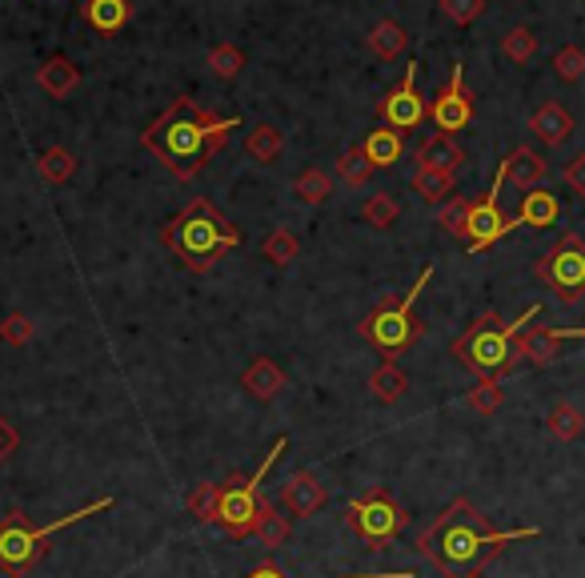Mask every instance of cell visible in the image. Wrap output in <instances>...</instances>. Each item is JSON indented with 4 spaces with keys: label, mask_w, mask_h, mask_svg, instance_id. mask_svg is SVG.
<instances>
[{
    "label": "cell",
    "mask_w": 585,
    "mask_h": 578,
    "mask_svg": "<svg viewBox=\"0 0 585 578\" xmlns=\"http://www.w3.org/2000/svg\"><path fill=\"white\" fill-rule=\"evenodd\" d=\"M537 277L545 290H554L557 302L574 305L585 297V242L577 233H565L554 250L537 262Z\"/></svg>",
    "instance_id": "9"
},
{
    "label": "cell",
    "mask_w": 585,
    "mask_h": 578,
    "mask_svg": "<svg viewBox=\"0 0 585 578\" xmlns=\"http://www.w3.org/2000/svg\"><path fill=\"white\" fill-rule=\"evenodd\" d=\"M429 121L438 125V133L445 138H458L461 129L473 125V93L470 84H465V64H453V77L450 84L433 97V105H429Z\"/></svg>",
    "instance_id": "11"
},
{
    "label": "cell",
    "mask_w": 585,
    "mask_h": 578,
    "mask_svg": "<svg viewBox=\"0 0 585 578\" xmlns=\"http://www.w3.org/2000/svg\"><path fill=\"white\" fill-rule=\"evenodd\" d=\"M37 81H41V89L49 97H69L81 84V73H76V64L69 61V57H53V61H44L41 64V73H37Z\"/></svg>",
    "instance_id": "21"
},
{
    "label": "cell",
    "mask_w": 585,
    "mask_h": 578,
    "mask_svg": "<svg viewBox=\"0 0 585 578\" xmlns=\"http://www.w3.org/2000/svg\"><path fill=\"white\" fill-rule=\"evenodd\" d=\"M337 178L346 181L349 190H361V185H366V181L373 178V165H369L366 149H361V145L346 149V153L337 158Z\"/></svg>",
    "instance_id": "28"
},
{
    "label": "cell",
    "mask_w": 585,
    "mask_h": 578,
    "mask_svg": "<svg viewBox=\"0 0 585 578\" xmlns=\"http://www.w3.org/2000/svg\"><path fill=\"white\" fill-rule=\"evenodd\" d=\"M470 210H473V201L465 197H450L445 205L438 210V225L445 233H453V237H465V225H470Z\"/></svg>",
    "instance_id": "36"
},
{
    "label": "cell",
    "mask_w": 585,
    "mask_h": 578,
    "mask_svg": "<svg viewBox=\"0 0 585 578\" xmlns=\"http://www.w3.org/2000/svg\"><path fill=\"white\" fill-rule=\"evenodd\" d=\"M289 450V438H277L265 454V463L257 466L253 474H229L225 483H220V506H217V526L225 530L229 538H249L257 535V523H261V510L269 498H261V483L265 474L273 470V463Z\"/></svg>",
    "instance_id": "6"
},
{
    "label": "cell",
    "mask_w": 585,
    "mask_h": 578,
    "mask_svg": "<svg viewBox=\"0 0 585 578\" xmlns=\"http://www.w3.org/2000/svg\"><path fill=\"white\" fill-rule=\"evenodd\" d=\"M522 225H530V230H550V225H557V217H562V205H557L554 193L545 190H533L522 197Z\"/></svg>",
    "instance_id": "22"
},
{
    "label": "cell",
    "mask_w": 585,
    "mask_h": 578,
    "mask_svg": "<svg viewBox=\"0 0 585 578\" xmlns=\"http://www.w3.org/2000/svg\"><path fill=\"white\" fill-rule=\"evenodd\" d=\"M325 498L329 495H325V486L317 483L314 470H297L289 483L281 486V506H285V515H292V518H314L325 506Z\"/></svg>",
    "instance_id": "13"
},
{
    "label": "cell",
    "mask_w": 585,
    "mask_h": 578,
    "mask_svg": "<svg viewBox=\"0 0 585 578\" xmlns=\"http://www.w3.org/2000/svg\"><path fill=\"white\" fill-rule=\"evenodd\" d=\"M161 237L173 250V257H181V265L193 274H209L225 253L240 245V230L225 213L213 210L205 197L188 201L177 217H168Z\"/></svg>",
    "instance_id": "3"
},
{
    "label": "cell",
    "mask_w": 585,
    "mask_h": 578,
    "mask_svg": "<svg viewBox=\"0 0 585 578\" xmlns=\"http://www.w3.org/2000/svg\"><path fill=\"white\" fill-rule=\"evenodd\" d=\"M361 149H366V158L373 169H393L401 158H406V133H398V129H389V125L369 129Z\"/></svg>",
    "instance_id": "18"
},
{
    "label": "cell",
    "mask_w": 585,
    "mask_h": 578,
    "mask_svg": "<svg viewBox=\"0 0 585 578\" xmlns=\"http://www.w3.org/2000/svg\"><path fill=\"white\" fill-rule=\"evenodd\" d=\"M361 217H366V225H373V230H389V225L401 217V205L393 193H373V197L361 205Z\"/></svg>",
    "instance_id": "33"
},
{
    "label": "cell",
    "mask_w": 585,
    "mask_h": 578,
    "mask_svg": "<svg viewBox=\"0 0 585 578\" xmlns=\"http://www.w3.org/2000/svg\"><path fill=\"white\" fill-rule=\"evenodd\" d=\"M413 193H418L425 205H445V201L453 197V173L418 169V173H413Z\"/></svg>",
    "instance_id": "26"
},
{
    "label": "cell",
    "mask_w": 585,
    "mask_h": 578,
    "mask_svg": "<svg viewBox=\"0 0 585 578\" xmlns=\"http://www.w3.org/2000/svg\"><path fill=\"white\" fill-rule=\"evenodd\" d=\"M188 515L197 518V523H217V506H220V486L217 483H201L188 490L185 498Z\"/></svg>",
    "instance_id": "31"
},
{
    "label": "cell",
    "mask_w": 585,
    "mask_h": 578,
    "mask_svg": "<svg viewBox=\"0 0 585 578\" xmlns=\"http://www.w3.org/2000/svg\"><path fill=\"white\" fill-rule=\"evenodd\" d=\"M502 402H505L502 378H481L478 386L465 394V406H470V410H478V414H485V418L502 410Z\"/></svg>",
    "instance_id": "30"
},
{
    "label": "cell",
    "mask_w": 585,
    "mask_h": 578,
    "mask_svg": "<svg viewBox=\"0 0 585 578\" xmlns=\"http://www.w3.org/2000/svg\"><path fill=\"white\" fill-rule=\"evenodd\" d=\"M346 523L369 550H389L401 535H406L409 510L389 495V490H369V495L349 503Z\"/></svg>",
    "instance_id": "8"
},
{
    "label": "cell",
    "mask_w": 585,
    "mask_h": 578,
    "mask_svg": "<svg viewBox=\"0 0 585 578\" xmlns=\"http://www.w3.org/2000/svg\"><path fill=\"white\" fill-rule=\"evenodd\" d=\"M292 193H297L305 205H321V201H329V193H333V181H329V173H321V169H305L301 178L292 181Z\"/></svg>",
    "instance_id": "32"
},
{
    "label": "cell",
    "mask_w": 585,
    "mask_h": 578,
    "mask_svg": "<svg viewBox=\"0 0 585 578\" xmlns=\"http://www.w3.org/2000/svg\"><path fill=\"white\" fill-rule=\"evenodd\" d=\"M542 314V305H530L517 322H510V326H502V317L493 314V310H485V314L473 322L465 334L458 337L450 346V354L461 362L465 369H473L478 378H502V374H510L513 366H517V337L530 329L533 317Z\"/></svg>",
    "instance_id": "4"
},
{
    "label": "cell",
    "mask_w": 585,
    "mask_h": 578,
    "mask_svg": "<svg viewBox=\"0 0 585 578\" xmlns=\"http://www.w3.org/2000/svg\"><path fill=\"white\" fill-rule=\"evenodd\" d=\"M249 578H289L285 570H277L273 562H261V567H253ZM349 578H418L413 570H401V575H349Z\"/></svg>",
    "instance_id": "42"
},
{
    "label": "cell",
    "mask_w": 585,
    "mask_h": 578,
    "mask_svg": "<svg viewBox=\"0 0 585 578\" xmlns=\"http://www.w3.org/2000/svg\"><path fill=\"white\" fill-rule=\"evenodd\" d=\"M502 53L510 57L513 64H525L533 61V53H537V32L525 29V24H517V29L505 32V41H502Z\"/></svg>",
    "instance_id": "35"
},
{
    "label": "cell",
    "mask_w": 585,
    "mask_h": 578,
    "mask_svg": "<svg viewBox=\"0 0 585 578\" xmlns=\"http://www.w3.org/2000/svg\"><path fill=\"white\" fill-rule=\"evenodd\" d=\"M81 12L101 37H116V32L133 21V4L129 0H84Z\"/></svg>",
    "instance_id": "19"
},
{
    "label": "cell",
    "mask_w": 585,
    "mask_h": 578,
    "mask_svg": "<svg viewBox=\"0 0 585 578\" xmlns=\"http://www.w3.org/2000/svg\"><path fill=\"white\" fill-rule=\"evenodd\" d=\"M530 129L542 145L557 149V145H565V141L574 138V116H569V109L565 105H557V101H545V105L530 116Z\"/></svg>",
    "instance_id": "16"
},
{
    "label": "cell",
    "mask_w": 585,
    "mask_h": 578,
    "mask_svg": "<svg viewBox=\"0 0 585 578\" xmlns=\"http://www.w3.org/2000/svg\"><path fill=\"white\" fill-rule=\"evenodd\" d=\"M17 446H21V434L12 430L9 422L0 418V466H4V458H9L12 450H17Z\"/></svg>",
    "instance_id": "44"
},
{
    "label": "cell",
    "mask_w": 585,
    "mask_h": 578,
    "mask_svg": "<svg viewBox=\"0 0 585 578\" xmlns=\"http://www.w3.org/2000/svg\"><path fill=\"white\" fill-rule=\"evenodd\" d=\"M545 430L557 442H577L585 434V414L574 402H554V410L545 414Z\"/></svg>",
    "instance_id": "23"
},
{
    "label": "cell",
    "mask_w": 585,
    "mask_h": 578,
    "mask_svg": "<svg viewBox=\"0 0 585 578\" xmlns=\"http://www.w3.org/2000/svg\"><path fill=\"white\" fill-rule=\"evenodd\" d=\"M502 169H505V181H510L513 190H522V193L542 190V181H545V158L537 153V149H530V145L513 149L510 158L502 161Z\"/></svg>",
    "instance_id": "15"
},
{
    "label": "cell",
    "mask_w": 585,
    "mask_h": 578,
    "mask_svg": "<svg viewBox=\"0 0 585 578\" xmlns=\"http://www.w3.org/2000/svg\"><path fill=\"white\" fill-rule=\"evenodd\" d=\"M377 113H381V121H386L389 129H398V133H413V129L425 121L429 109L418 93V61L409 64L406 77H401V84L386 97V101H381Z\"/></svg>",
    "instance_id": "12"
},
{
    "label": "cell",
    "mask_w": 585,
    "mask_h": 578,
    "mask_svg": "<svg viewBox=\"0 0 585 578\" xmlns=\"http://www.w3.org/2000/svg\"><path fill=\"white\" fill-rule=\"evenodd\" d=\"M522 538H537V526H522V530H490L481 523L478 506L461 495L453 498L429 530L418 535V550L433 558V567L445 578H481V570L490 567L493 558L502 555L510 542Z\"/></svg>",
    "instance_id": "1"
},
{
    "label": "cell",
    "mask_w": 585,
    "mask_h": 578,
    "mask_svg": "<svg viewBox=\"0 0 585 578\" xmlns=\"http://www.w3.org/2000/svg\"><path fill=\"white\" fill-rule=\"evenodd\" d=\"M554 73L562 77V81H582V77H585V49H577V44H565L562 53L554 57Z\"/></svg>",
    "instance_id": "39"
},
{
    "label": "cell",
    "mask_w": 585,
    "mask_h": 578,
    "mask_svg": "<svg viewBox=\"0 0 585 578\" xmlns=\"http://www.w3.org/2000/svg\"><path fill=\"white\" fill-rule=\"evenodd\" d=\"M240 386H245L249 398L273 402L285 389V369L273 358H253L249 366H245V374H240Z\"/></svg>",
    "instance_id": "17"
},
{
    "label": "cell",
    "mask_w": 585,
    "mask_h": 578,
    "mask_svg": "<svg viewBox=\"0 0 585 578\" xmlns=\"http://www.w3.org/2000/svg\"><path fill=\"white\" fill-rule=\"evenodd\" d=\"M369 49H373V57H381V61H393V57H401L409 49V32L401 29L398 21H381L369 32Z\"/></svg>",
    "instance_id": "27"
},
{
    "label": "cell",
    "mask_w": 585,
    "mask_h": 578,
    "mask_svg": "<svg viewBox=\"0 0 585 578\" xmlns=\"http://www.w3.org/2000/svg\"><path fill=\"white\" fill-rule=\"evenodd\" d=\"M369 389H373V398L377 402H401L406 398V389H409V374L398 366V362H386L381 369H373V378H369Z\"/></svg>",
    "instance_id": "25"
},
{
    "label": "cell",
    "mask_w": 585,
    "mask_h": 578,
    "mask_svg": "<svg viewBox=\"0 0 585 578\" xmlns=\"http://www.w3.org/2000/svg\"><path fill=\"white\" fill-rule=\"evenodd\" d=\"M109 506H113V498H96L93 506H81V510L57 518V523H49V526H32L21 510L4 515L0 518V570H4L9 578H24L32 567H37V558L44 555V542H49V538L69 530V526H76L81 518L101 515V510H109Z\"/></svg>",
    "instance_id": "5"
},
{
    "label": "cell",
    "mask_w": 585,
    "mask_h": 578,
    "mask_svg": "<svg viewBox=\"0 0 585 578\" xmlns=\"http://www.w3.org/2000/svg\"><path fill=\"white\" fill-rule=\"evenodd\" d=\"M233 129H240V116H217L209 109H201L197 101L177 97L153 125L141 133V145L153 158L165 161L173 178L193 181L201 169L217 158Z\"/></svg>",
    "instance_id": "2"
},
{
    "label": "cell",
    "mask_w": 585,
    "mask_h": 578,
    "mask_svg": "<svg viewBox=\"0 0 585 578\" xmlns=\"http://www.w3.org/2000/svg\"><path fill=\"white\" fill-rule=\"evenodd\" d=\"M577 337V329H554V326H530L517 337V358L533 362V366H550L562 354V342Z\"/></svg>",
    "instance_id": "14"
},
{
    "label": "cell",
    "mask_w": 585,
    "mask_h": 578,
    "mask_svg": "<svg viewBox=\"0 0 585 578\" xmlns=\"http://www.w3.org/2000/svg\"><path fill=\"white\" fill-rule=\"evenodd\" d=\"M502 185H505V169H497V178H493L490 193L481 201H473L470 210V225H465V250L478 257V253H485L490 245H497L505 237V233H513L517 225H522V217H505L502 213Z\"/></svg>",
    "instance_id": "10"
},
{
    "label": "cell",
    "mask_w": 585,
    "mask_h": 578,
    "mask_svg": "<svg viewBox=\"0 0 585 578\" xmlns=\"http://www.w3.org/2000/svg\"><path fill=\"white\" fill-rule=\"evenodd\" d=\"M253 538H261V547H265V550L285 547V542H289V518H285L273 503H265L261 523H257V535H253Z\"/></svg>",
    "instance_id": "29"
},
{
    "label": "cell",
    "mask_w": 585,
    "mask_h": 578,
    "mask_svg": "<svg viewBox=\"0 0 585 578\" xmlns=\"http://www.w3.org/2000/svg\"><path fill=\"white\" fill-rule=\"evenodd\" d=\"M281 149H285L281 129L269 125V121H261L257 129H249V138H245V153H249L257 165H273V161L281 158Z\"/></svg>",
    "instance_id": "24"
},
{
    "label": "cell",
    "mask_w": 585,
    "mask_h": 578,
    "mask_svg": "<svg viewBox=\"0 0 585 578\" xmlns=\"http://www.w3.org/2000/svg\"><path fill=\"white\" fill-rule=\"evenodd\" d=\"M461 161H465V149L458 145V138H445V133H433L425 145L418 149V169H441V173H458Z\"/></svg>",
    "instance_id": "20"
},
{
    "label": "cell",
    "mask_w": 585,
    "mask_h": 578,
    "mask_svg": "<svg viewBox=\"0 0 585 578\" xmlns=\"http://www.w3.org/2000/svg\"><path fill=\"white\" fill-rule=\"evenodd\" d=\"M441 12H445L453 24H473L481 12H485V0H441Z\"/></svg>",
    "instance_id": "40"
},
{
    "label": "cell",
    "mask_w": 585,
    "mask_h": 578,
    "mask_svg": "<svg viewBox=\"0 0 585 578\" xmlns=\"http://www.w3.org/2000/svg\"><path fill=\"white\" fill-rule=\"evenodd\" d=\"M0 337L9 342V346H24L32 337V322L24 314H9L4 322H0Z\"/></svg>",
    "instance_id": "41"
},
{
    "label": "cell",
    "mask_w": 585,
    "mask_h": 578,
    "mask_svg": "<svg viewBox=\"0 0 585 578\" xmlns=\"http://www.w3.org/2000/svg\"><path fill=\"white\" fill-rule=\"evenodd\" d=\"M76 173V158L69 153V149L53 145V149H44V158H41V178L49 181V185H64V181L73 178Z\"/></svg>",
    "instance_id": "34"
},
{
    "label": "cell",
    "mask_w": 585,
    "mask_h": 578,
    "mask_svg": "<svg viewBox=\"0 0 585 578\" xmlns=\"http://www.w3.org/2000/svg\"><path fill=\"white\" fill-rule=\"evenodd\" d=\"M297 253H301V242H297L289 230H273L269 237H265V257H269L273 265H292L297 262Z\"/></svg>",
    "instance_id": "37"
},
{
    "label": "cell",
    "mask_w": 585,
    "mask_h": 578,
    "mask_svg": "<svg viewBox=\"0 0 585 578\" xmlns=\"http://www.w3.org/2000/svg\"><path fill=\"white\" fill-rule=\"evenodd\" d=\"M209 69L220 77V81H233V77L245 69V53H240L237 44H217L209 53Z\"/></svg>",
    "instance_id": "38"
},
{
    "label": "cell",
    "mask_w": 585,
    "mask_h": 578,
    "mask_svg": "<svg viewBox=\"0 0 585 578\" xmlns=\"http://www.w3.org/2000/svg\"><path fill=\"white\" fill-rule=\"evenodd\" d=\"M577 337H585V326H577Z\"/></svg>",
    "instance_id": "45"
},
{
    "label": "cell",
    "mask_w": 585,
    "mask_h": 578,
    "mask_svg": "<svg viewBox=\"0 0 585 578\" xmlns=\"http://www.w3.org/2000/svg\"><path fill=\"white\" fill-rule=\"evenodd\" d=\"M565 185H569V190L582 193V197H585V153H577V158L569 161V165H565Z\"/></svg>",
    "instance_id": "43"
},
{
    "label": "cell",
    "mask_w": 585,
    "mask_h": 578,
    "mask_svg": "<svg viewBox=\"0 0 585 578\" xmlns=\"http://www.w3.org/2000/svg\"><path fill=\"white\" fill-rule=\"evenodd\" d=\"M429 282H433V265L421 270L418 282H413V290H409L406 297H386V302L377 305L373 314L361 322V337H366L377 354H386V362H398L409 346H418L421 322L413 317V305L425 294Z\"/></svg>",
    "instance_id": "7"
}]
</instances>
